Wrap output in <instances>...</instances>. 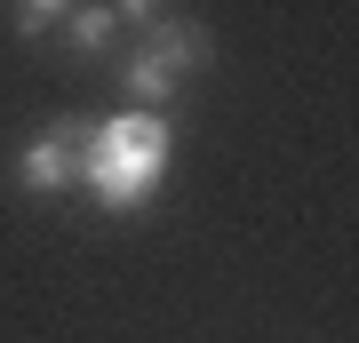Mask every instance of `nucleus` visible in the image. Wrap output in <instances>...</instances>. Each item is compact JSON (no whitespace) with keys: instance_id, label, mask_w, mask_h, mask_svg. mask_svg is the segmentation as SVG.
Returning <instances> with one entry per match:
<instances>
[{"instance_id":"obj_7","label":"nucleus","mask_w":359,"mask_h":343,"mask_svg":"<svg viewBox=\"0 0 359 343\" xmlns=\"http://www.w3.org/2000/svg\"><path fill=\"white\" fill-rule=\"evenodd\" d=\"M168 8H176V0H112V16H120V25H128L136 40H144V32H152V25H160V16H168Z\"/></svg>"},{"instance_id":"obj_3","label":"nucleus","mask_w":359,"mask_h":343,"mask_svg":"<svg viewBox=\"0 0 359 343\" xmlns=\"http://www.w3.org/2000/svg\"><path fill=\"white\" fill-rule=\"evenodd\" d=\"M144 48H152V64H160V72H176V80H184V72H200V64L216 56V40L200 32V16H184V8H168L160 25L144 32Z\"/></svg>"},{"instance_id":"obj_4","label":"nucleus","mask_w":359,"mask_h":343,"mask_svg":"<svg viewBox=\"0 0 359 343\" xmlns=\"http://www.w3.org/2000/svg\"><path fill=\"white\" fill-rule=\"evenodd\" d=\"M56 40H65V48L88 64V56H104L120 40V16H112V0H72V16L65 25H56Z\"/></svg>"},{"instance_id":"obj_2","label":"nucleus","mask_w":359,"mask_h":343,"mask_svg":"<svg viewBox=\"0 0 359 343\" xmlns=\"http://www.w3.org/2000/svg\"><path fill=\"white\" fill-rule=\"evenodd\" d=\"M88 136H96V120L65 112L48 136H32L25 152H16V184H25V191H72V184H80V152H88Z\"/></svg>"},{"instance_id":"obj_6","label":"nucleus","mask_w":359,"mask_h":343,"mask_svg":"<svg viewBox=\"0 0 359 343\" xmlns=\"http://www.w3.org/2000/svg\"><path fill=\"white\" fill-rule=\"evenodd\" d=\"M8 16H16V32H25V40H48V32L72 16V0H8Z\"/></svg>"},{"instance_id":"obj_1","label":"nucleus","mask_w":359,"mask_h":343,"mask_svg":"<svg viewBox=\"0 0 359 343\" xmlns=\"http://www.w3.org/2000/svg\"><path fill=\"white\" fill-rule=\"evenodd\" d=\"M168 152H176V136H168L160 112L96 120L88 152H80V184H88L96 200L112 208V216H136V208L160 191V176H168Z\"/></svg>"},{"instance_id":"obj_5","label":"nucleus","mask_w":359,"mask_h":343,"mask_svg":"<svg viewBox=\"0 0 359 343\" xmlns=\"http://www.w3.org/2000/svg\"><path fill=\"white\" fill-rule=\"evenodd\" d=\"M120 96H128V112H160V104L176 96V72H160V64H152V48L136 40V48L120 56Z\"/></svg>"}]
</instances>
